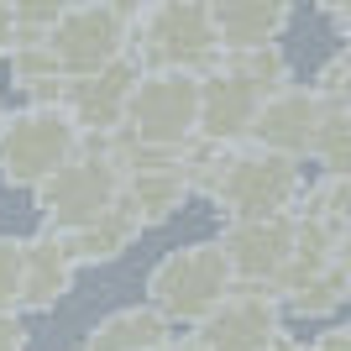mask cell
<instances>
[{"instance_id": "cb8c5ba5", "label": "cell", "mask_w": 351, "mask_h": 351, "mask_svg": "<svg viewBox=\"0 0 351 351\" xmlns=\"http://www.w3.org/2000/svg\"><path fill=\"white\" fill-rule=\"evenodd\" d=\"M299 351H351V330L346 325H325L320 336H309V346H299Z\"/></svg>"}, {"instance_id": "9a60e30c", "label": "cell", "mask_w": 351, "mask_h": 351, "mask_svg": "<svg viewBox=\"0 0 351 351\" xmlns=\"http://www.w3.org/2000/svg\"><path fill=\"white\" fill-rule=\"evenodd\" d=\"M289 16H293V0H210V27H215L220 53L278 43Z\"/></svg>"}, {"instance_id": "3957f363", "label": "cell", "mask_w": 351, "mask_h": 351, "mask_svg": "<svg viewBox=\"0 0 351 351\" xmlns=\"http://www.w3.org/2000/svg\"><path fill=\"white\" fill-rule=\"evenodd\" d=\"M231 289H236V278L226 267V252L210 236V241H189V247L162 252L142 283V293H147L142 304H152L168 325H194V320H205Z\"/></svg>"}, {"instance_id": "ac0fdd59", "label": "cell", "mask_w": 351, "mask_h": 351, "mask_svg": "<svg viewBox=\"0 0 351 351\" xmlns=\"http://www.w3.org/2000/svg\"><path fill=\"white\" fill-rule=\"evenodd\" d=\"M58 236L69 241V257H73L79 267H105V263H116V257H126V252H132V241L142 236V226L132 220V210L105 205L95 220L73 226V231H58Z\"/></svg>"}, {"instance_id": "7402d4cb", "label": "cell", "mask_w": 351, "mask_h": 351, "mask_svg": "<svg viewBox=\"0 0 351 351\" xmlns=\"http://www.w3.org/2000/svg\"><path fill=\"white\" fill-rule=\"evenodd\" d=\"M309 89H315L320 100H346V47H336V58L320 69V79H315Z\"/></svg>"}, {"instance_id": "d6986e66", "label": "cell", "mask_w": 351, "mask_h": 351, "mask_svg": "<svg viewBox=\"0 0 351 351\" xmlns=\"http://www.w3.org/2000/svg\"><path fill=\"white\" fill-rule=\"evenodd\" d=\"M346 136H351V110L346 100H325L320 121H315V136H309L304 158L320 168V173H346Z\"/></svg>"}, {"instance_id": "e0dca14e", "label": "cell", "mask_w": 351, "mask_h": 351, "mask_svg": "<svg viewBox=\"0 0 351 351\" xmlns=\"http://www.w3.org/2000/svg\"><path fill=\"white\" fill-rule=\"evenodd\" d=\"M168 341H173V325L152 304L110 309L84 330V351H162Z\"/></svg>"}, {"instance_id": "7a4b0ae2", "label": "cell", "mask_w": 351, "mask_h": 351, "mask_svg": "<svg viewBox=\"0 0 351 351\" xmlns=\"http://www.w3.org/2000/svg\"><path fill=\"white\" fill-rule=\"evenodd\" d=\"M210 0H136L126 21V58L136 69H210L215 63Z\"/></svg>"}, {"instance_id": "52a82bcc", "label": "cell", "mask_w": 351, "mask_h": 351, "mask_svg": "<svg viewBox=\"0 0 351 351\" xmlns=\"http://www.w3.org/2000/svg\"><path fill=\"white\" fill-rule=\"evenodd\" d=\"M116 194H121L116 162L105 158V147L95 136H84V147L32 189V199H37L43 231H73V226L95 220L105 205H116Z\"/></svg>"}, {"instance_id": "ffe728a7", "label": "cell", "mask_w": 351, "mask_h": 351, "mask_svg": "<svg viewBox=\"0 0 351 351\" xmlns=\"http://www.w3.org/2000/svg\"><path fill=\"white\" fill-rule=\"evenodd\" d=\"M69 5L73 0H0V11L11 16L16 27H27V32H43L47 21H58Z\"/></svg>"}, {"instance_id": "d4e9b609", "label": "cell", "mask_w": 351, "mask_h": 351, "mask_svg": "<svg viewBox=\"0 0 351 351\" xmlns=\"http://www.w3.org/2000/svg\"><path fill=\"white\" fill-rule=\"evenodd\" d=\"M315 5H320V16H325V21H330L336 32H346V27H351V16H346V0H315Z\"/></svg>"}, {"instance_id": "9c48e42d", "label": "cell", "mask_w": 351, "mask_h": 351, "mask_svg": "<svg viewBox=\"0 0 351 351\" xmlns=\"http://www.w3.org/2000/svg\"><path fill=\"white\" fill-rule=\"evenodd\" d=\"M267 89L252 79V69L236 53H215L210 69H199V121H194V136H205L215 147L247 142L252 110L263 105Z\"/></svg>"}, {"instance_id": "8992f818", "label": "cell", "mask_w": 351, "mask_h": 351, "mask_svg": "<svg viewBox=\"0 0 351 351\" xmlns=\"http://www.w3.org/2000/svg\"><path fill=\"white\" fill-rule=\"evenodd\" d=\"M136 0H79L58 21H47L37 37H43L47 58L63 79H79V73H95L105 63L126 58V21H132Z\"/></svg>"}, {"instance_id": "5b68a950", "label": "cell", "mask_w": 351, "mask_h": 351, "mask_svg": "<svg viewBox=\"0 0 351 351\" xmlns=\"http://www.w3.org/2000/svg\"><path fill=\"white\" fill-rule=\"evenodd\" d=\"M79 147H84V136L63 116V105H21L11 116H0V184L37 189Z\"/></svg>"}, {"instance_id": "30bf717a", "label": "cell", "mask_w": 351, "mask_h": 351, "mask_svg": "<svg viewBox=\"0 0 351 351\" xmlns=\"http://www.w3.org/2000/svg\"><path fill=\"white\" fill-rule=\"evenodd\" d=\"M220 252L226 267L241 289H278L283 267L293 257V210L283 215H257V220H220Z\"/></svg>"}, {"instance_id": "2e32d148", "label": "cell", "mask_w": 351, "mask_h": 351, "mask_svg": "<svg viewBox=\"0 0 351 351\" xmlns=\"http://www.w3.org/2000/svg\"><path fill=\"white\" fill-rule=\"evenodd\" d=\"M346 293H351V273H346V257H336V263H320V267L278 278L273 299H278V309H289L299 320H330L346 304Z\"/></svg>"}, {"instance_id": "484cf974", "label": "cell", "mask_w": 351, "mask_h": 351, "mask_svg": "<svg viewBox=\"0 0 351 351\" xmlns=\"http://www.w3.org/2000/svg\"><path fill=\"white\" fill-rule=\"evenodd\" d=\"M0 116H5V105H0Z\"/></svg>"}, {"instance_id": "4fadbf2b", "label": "cell", "mask_w": 351, "mask_h": 351, "mask_svg": "<svg viewBox=\"0 0 351 351\" xmlns=\"http://www.w3.org/2000/svg\"><path fill=\"white\" fill-rule=\"evenodd\" d=\"M325 100L309 84H278L273 95H263V105L252 110L247 142L273 147V152H289V158H304L309 136H315V121H320Z\"/></svg>"}, {"instance_id": "6da1fadb", "label": "cell", "mask_w": 351, "mask_h": 351, "mask_svg": "<svg viewBox=\"0 0 351 351\" xmlns=\"http://www.w3.org/2000/svg\"><path fill=\"white\" fill-rule=\"evenodd\" d=\"M178 158H184L194 194H205L220 220L283 215L304 194V158H289V152H273L257 142L215 147L205 136H189L178 147Z\"/></svg>"}, {"instance_id": "44dd1931", "label": "cell", "mask_w": 351, "mask_h": 351, "mask_svg": "<svg viewBox=\"0 0 351 351\" xmlns=\"http://www.w3.org/2000/svg\"><path fill=\"white\" fill-rule=\"evenodd\" d=\"M21 283V236H0V309H16Z\"/></svg>"}, {"instance_id": "7c38bea8", "label": "cell", "mask_w": 351, "mask_h": 351, "mask_svg": "<svg viewBox=\"0 0 351 351\" xmlns=\"http://www.w3.org/2000/svg\"><path fill=\"white\" fill-rule=\"evenodd\" d=\"M136 63L116 58L95 73H79V79H63V116L79 126V136H105L121 126V110H126V95L136 84Z\"/></svg>"}, {"instance_id": "8fae6325", "label": "cell", "mask_w": 351, "mask_h": 351, "mask_svg": "<svg viewBox=\"0 0 351 351\" xmlns=\"http://www.w3.org/2000/svg\"><path fill=\"white\" fill-rule=\"evenodd\" d=\"M189 199H194V184H189V173H184V158H178V152H152L147 162L126 168V173H121V194H116V205L132 210V220L142 231L168 226Z\"/></svg>"}, {"instance_id": "ba28073f", "label": "cell", "mask_w": 351, "mask_h": 351, "mask_svg": "<svg viewBox=\"0 0 351 351\" xmlns=\"http://www.w3.org/2000/svg\"><path fill=\"white\" fill-rule=\"evenodd\" d=\"M283 336V309L267 289L236 283L205 320L189 325V336L173 341L178 351H267Z\"/></svg>"}, {"instance_id": "5bb4252c", "label": "cell", "mask_w": 351, "mask_h": 351, "mask_svg": "<svg viewBox=\"0 0 351 351\" xmlns=\"http://www.w3.org/2000/svg\"><path fill=\"white\" fill-rule=\"evenodd\" d=\"M79 263L69 257V241L58 231L21 236V283H16V315H47L73 289Z\"/></svg>"}, {"instance_id": "277c9868", "label": "cell", "mask_w": 351, "mask_h": 351, "mask_svg": "<svg viewBox=\"0 0 351 351\" xmlns=\"http://www.w3.org/2000/svg\"><path fill=\"white\" fill-rule=\"evenodd\" d=\"M194 121H199V73L142 69L116 132L132 136L136 147H152V152H178L194 136Z\"/></svg>"}, {"instance_id": "4316f807", "label": "cell", "mask_w": 351, "mask_h": 351, "mask_svg": "<svg viewBox=\"0 0 351 351\" xmlns=\"http://www.w3.org/2000/svg\"><path fill=\"white\" fill-rule=\"evenodd\" d=\"M162 351H168V346H162Z\"/></svg>"}, {"instance_id": "603a6c76", "label": "cell", "mask_w": 351, "mask_h": 351, "mask_svg": "<svg viewBox=\"0 0 351 351\" xmlns=\"http://www.w3.org/2000/svg\"><path fill=\"white\" fill-rule=\"evenodd\" d=\"M0 351H27V325L16 309H0Z\"/></svg>"}]
</instances>
